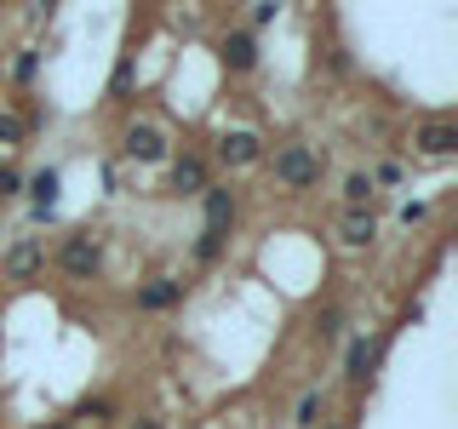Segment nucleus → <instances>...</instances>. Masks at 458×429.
I'll list each match as a JSON object with an SVG mask.
<instances>
[{
  "mask_svg": "<svg viewBox=\"0 0 458 429\" xmlns=\"http://www.w3.org/2000/svg\"><path fill=\"white\" fill-rule=\"evenodd\" d=\"M293 424H298V429H321V424H327V390H304V395H298Z\"/></svg>",
  "mask_w": 458,
  "mask_h": 429,
  "instance_id": "obj_15",
  "label": "nucleus"
},
{
  "mask_svg": "<svg viewBox=\"0 0 458 429\" xmlns=\"http://www.w3.org/2000/svg\"><path fill=\"white\" fill-rule=\"evenodd\" d=\"M121 155L132 166H166L172 161V138L155 121H126L121 126Z\"/></svg>",
  "mask_w": 458,
  "mask_h": 429,
  "instance_id": "obj_3",
  "label": "nucleus"
},
{
  "mask_svg": "<svg viewBox=\"0 0 458 429\" xmlns=\"http://www.w3.org/2000/svg\"><path fill=\"white\" fill-rule=\"evenodd\" d=\"M40 269H47V240H40V235H23L18 247H6V257H0V275L18 281V286L35 281Z\"/></svg>",
  "mask_w": 458,
  "mask_h": 429,
  "instance_id": "obj_7",
  "label": "nucleus"
},
{
  "mask_svg": "<svg viewBox=\"0 0 458 429\" xmlns=\"http://www.w3.org/2000/svg\"><path fill=\"white\" fill-rule=\"evenodd\" d=\"M12 195H23V172L18 166H0V200H12Z\"/></svg>",
  "mask_w": 458,
  "mask_h": 429,
  "instance_id": "obj_24",
  "label": "nucleus"
},
{
  "mask_svg": "<svg viewBox=\"0 0 458 429\" xmlns=\"http://www.w3.org/2000/svg\"><path fill=\"white\" fill-rule=\"evenodd\" d=\"M224 247H229L224 235H207V229H200V235H195V264H218Z\"/></svg>",
  "mask_w": 458,
  "mask_h": 429,
  "instance_id": "obj_20",
  "label": "nucleus"
},
{
  "mask_svg": "<svg viewBox=\"0 0 458 429\" xmlns=\"http://www.w3.org/2000/svg\"><path fill=\"white\" fill-rule=\"evenodd\" d=\"M338 195H344V212H367V200L378 195V183H372L367 166H350V172L338 178Z\"/></svg>",
  "mask_w": 458,
  "mask_h": 429,
  "instance_id": "obj_13",
  "label": "nucleus"
},
{
  "mask_svg": "<svg viewBox=\"0 0 458 429\" xmlns=\"http://www.w3.org/2000/svg\"><path fill=\"white\" fill-rule=\"evenodd\" d=\"M372 172V183H390V189H395V183H407V166H401V161H378V166H367Z\"/></svg>",
  "mask_w": 458,
  "mask_h": 429,
  "instance_id": "obj_23",
  "label": "nucleus"
},
{
  "mask_svg": "<svg viewBox=\"0 0 458 429\" xmlns=\"http://www.w3.org/2000/svg\"><path fill=\"white\" fill-rule=\"evenodd\" d=\"M114 412H121V407H114L109 395H86L81 407H75V418H92L98 429H109V424H114Z\"/></svg>",
  "mask_w": 458,
  "mask_h": 429,
  "instance_id": "obj_18",
  "label": "nucleus"
},
{
  "mask_svg": "<svg viewBox=\"0 0 458 429\" xmlns=\"http://www.w3.org/2000/svg\"><path fill=\"white\" fill-rule=\"evenodd\" d=\"M40 429H75V418H52V424H40Z\"/></svg>",
  "mask_w": 458,
  "mask_h": 429,
  "instance_id": "obj_27",
  "label": "nucleus"
},
{
  "mask_svg": "<svg viewBox=\"0 0 458 429\" xmlns=\"http://www.w3.org/2000/svg\"><path fill=\"white\" fill-rule=\"evenodd\" d=\"M200 212H207V235H224L229 240V229H235V218H241V200H235V189L229 183H207V195H200Z\"/></svg>",
  "mask_w": 458,
  "mask_h": 429,
  "instance_id": "obj_9",
  "label": "nucleus"
},
{
  "mask_svg": "<svg viewBox=\"0 0 458 429\" xmlns=\"http://www.w3.org/2000/svg\"><path fill=\"white\" fill-rule=\"evenodd\" d=\"M29 132H35V126H29V114H18V109H0V149H23L29 143Z\"/></svg>",
  "mask_w": 458,
  "mask_h": 429,
  "instance_id": "obj_16",
  "label": "nucleus"
},
{
  "mask_svg": "<svg viewBox=\"0 0 458 429\" xmlns=\"http://www.w3.org/2000/svg\"><path fill=\"white\" fill-rule=\"evenodd\" d=\"M315 332H321V343H333L344 332V309H321L315 315Z\"/></svg>",
  "mask_w": 458,
  "mask_h": 429,
  "instance_id": "obj_22",
  "label": "nucleus"
},
{
  "mask_svg": "<svg viewBox=\"0 0 458 429\" xmlns=\"http://www.w3.org/2000/svg\"><path fill=\"white\" fill-rule=\"evenodd\" d=\"M52 264L64 269L69 281H98L104 275V240H98L92 229H69V235L52 247Z\"/></svg>",
  "mask_w": 458,
  "mask_h": 429,
  "instance_id": "obj_2",
  "label": "nucleus"
},
{
  "mask_svg": "<svg viewBox=\"0 0 458 429\" xmlns=\"http://www.w3.org/2000/svg\"><path fill=\"white\" fill-rule=\"evenodd\" d=\"M429 218V200H407V206H401V223H424Z\"/></svg>",
  "mask_w": 458,
  "mask_h": 429,
  "instance_id": "obj_25",
  "label": "nucleus"
},
{
  "mask_svg": "<svg viewBox=\"0 0 458 429\" xmlns=\"http://www.w3.org/2000/svg\"><path fill=\"white\" fill-rule=\"evenodd\" d=\"M338 240L355 247V252L372 247V240H378V218H372V212H344V218H338Z\"/></svg>",
  "mask_w": 458,
  "mask_h": 429,
  "instance_id": "obj_14",
  "label": "nucleus"
},
{
  "mask_svg": "<svg viewBox=\"0 0 458 429\" xmlns=\"http://www.w3.org/2000/svg\"><path fill=\"white\" fill-rule=\"evenodd\" d=\"M321 429H350V424H344V418H327V424H321Z\"/></svg>",
  "mask_w": 458,
  "mask_h": 429,
  "instance_id": "obj_28",
  "label": "nucleus"
},
{
  "mask_svg": "<svg viewBox=\"0 0 458 429\" xmlns=\"http://www.w3.org/2000/svg\"><path fill=\"white\" fill-rule=\"evenodd\" d=\"M384 349H390V332H378V338L355 332L350 343H344V383H350V390H367L378 361H384Z\"/></svg>",
  "mask_w": 458,
  "mask_h": 429,
  "instance_id": "obj_4",
  "label": "nucleus"
},
{
  "mask_svg": "<svg viewBox=\"0 0 458 429\" xmlns=\"http://www.w3.org/2000/svg\"><path fill=\"white\" fill-rule=\"evenodd\" d=\"M183 292H190V281H178V275H149V281L138 286V309H143V315H166V309L183 304Z\"/></svg>",
  "mask_w": 458,
  "mask_h": 429,
  "instance_id": "obj_11",
  "label": "nucleus"
},
{
  "mask_svg": "<svg viewBox=\"0 0 458 429\" xmlns=\"http://www.w3.org/2000/svg\"><path fill=\"white\" fill-rule=\"evenodd\" d=\"M264 138L252 132V126H229V132H218V161L229 166V172H247V166H258L264 161Z\"/></svg>",
  "mask_w": 458,
  "mask_h": 429,
  "instance_id": "obj_6",
  "label": "nucleus"
},
{
  "mask_svg": "<svg viewBox=\"0 0 458 429\" xmlns=\"http://www.w3.org/2000/svg\"><path fill=\"white\" fill-rule=\"evenodd\" d=\"M23 195L35 200L40 212H57V195H64V172L57 166H40V172H23Z\"/></svg>",
  "mask_w": 458,
  "mask_h": 429,
  "instance_id": "obj_12",
  "label": "nucleus"
},
{
  "mask_svg": "<svg viewBox=\"0 0 458 429\" xmlns=\"http://www.w3.org/2000/svg\"><path fill=\"white\" fill-rule=\"evenodd\" d=\"M258 57H264V46H258L252 29H229V35L218 40V63L229 69V75H252Z\"/></svg>",
  "mask_w": 458,
  "mask_h": 429,
  "instance_id": "obj_10",
  "label": "nucleus"
},
{
  "mask_svg": "<svg viewBox=\"0 0 458 429\" xmlns=\"http://www.w3.org/2000/svg\"><path fill=\"white\" fill-rule=\"evenodd\" d=\"M12 86H18V92H29V86H35V75H40V52L35 46H18V57H12Z\"/></svg>",
  "mask_w": 458,
  "mask_h": 429,
  "instance_id": "obj_17",
  "label": "nucleus"
},
{
  "mask_svg": "<svg viewBox=\"0 0 458 429\" xmlns=\"http://www.w3.org/2000/svg\"><path fill=\"white\" fill-rule=\"evenodd\" d=\"M276 18H281V0H252V12H247V29L258 35V29H269Z\"/></svg>",
  "mask_w": 458,
  "mask_h": 429,
  "instance_id": "obj_21",
  "label": "nucleus"
},
{
  "mask_svg": "<svg viewBox=\"0 0 458 429\" xmlns=\"http://www.w3.org/2000/svg\"><path fill=\"white\" fill-rule=\"evenodd\" d=\"M132 429H166V418H149V412H143V418H132Z\"/></svg>",
  "mask_w": 458,
  "mask_h": 429,
  "instance_id": "obj_26",
  "label": "nucleus"
},
{
  "mask_svg": "<svg viewBox=\"0 0 458 429\" xmlns=\"http://www.w3.org/2000/svg\"><path fill=\"white\" fill-rule=\"evenodd\" d=\"M269 161V178L281 183V189H293V195H304L321 183V172H327V155L315 149V143H281L276 155H264Z\"/></svg>",
  "mask_w": 458,
  "mask_h": 429,
  "instance_id": "obj_1",
  "label": "nucleus"
},
{
  "mask_svg": "<svg viewBox=\"0 0 458 429\" xmlns=\"http://www.w3.org/2000/svg\"><path fill=\"white\" fill-rule=\"evenodd\" d=\"M132 80H138V57L121 52V63H114V75H109V97H126V92H132Z\"/></svg>",
  "mask_w": 458,
  "mask_h": 429,
  "instance_id": "obj_19",
  "label": "nucleus"
},
{
  "mask_svg": "<svg viewBox=\"0 0 458 429\" xmlns=\"http://www.w3.org/2000/svg\"><path fill=\"white\" fill-rule=\"evenodd\" d=\"M407 149L419 155V161H453L458 155V126L453 121H419L407 132Z\"/></svg>",
  "mask_w": 458,
  "mask_h": 429,
  "instance_id": "obj_5",
  "label": "nucleus"
},
{
  "mask_svg": "<svg viewBox=\"0 0 458 429\" xmlns=\"http://www.w3.org/2000/svg\"><path fill=\"white\" fill-rule=\"evenodd\" d=\"M207 183H212V161L200 149H183L178 161H172V172H166L172 195H207Z\"/></svg>",
  "mask_w": 458,
  "mask_h": 429,
  "instance_id": "obj_8",
  "label": "nucleus"
}]
</instances>
